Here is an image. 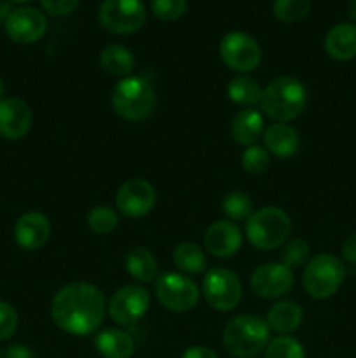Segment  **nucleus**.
I'll return each instance as SVG.
<instances>
[{
    "mask_svg": "<svg viewBox=\"0 0 356 358\" xmlns=\"http://www.w3.org/2000/svg\"><path fill=\"white\" fill-rule=\"evenodd\" d=\"M342 257L346 259V262L356 266V233L346 238V241L342 243Z\"/></svg>",
    "mask_w": 356,
    "mask_h": 358,
    "instance_id": "38",
    "label": "nucleus"
},
{
    "mask_svg": "<svg viewBox=\"0 0 356 358\" xmlns=\"http://www.w3.org/2000/svg\"><path fill=\"white\" fill-rule=\"evenodd\" d=\"M94 348L103 358H131L135 341L122 329H105L94 338Z\"/></svg>",
    "mask_w": 356,
    "mask_h": 358,
    "instance_id": "22",
    "label": "nucleus"
},
{
    "mask_svg": "<svg viewBox=\"0 0 356 358\" xmlns=\"http://www.w3.org/2000/svg\"><path fill=\"white\" fill-rule=\"evenodd\" d=\"M100 65L107 73L115 77L133 76L136 66V59L133 52L122 44H108L100 52Z\"/></svg>",
    "mask_w": 356,
    "mask_h": 358,
    "instance_id": "23",
    "label": "nucleus"
},
{
    "mask_svg": "<svg viewBox=\"0 0 356 358\" xmlns=\"http://www.w3.org/2000/svg\"><path fill=\"white\" fill-rule=\"evenodd\" d=\"M292 219L279 206H264L248 217L246 238L257 250L271 252L288 241Z\"/></svg>",
    "mask_w": 356,
    "mask_h": 358,
    "instance_id": "5",
    "label": "nucleus"
},
{
    "mask_svg": "<svg viewBox=\"0 0 356 358\" xmlns=\"http://www.w3.org/2000/svg\"><path fill=\"white\" fill-rule=\"evenodd\" d=\"M241 245H243V234L237 224L230 220H216L205 233L206 250L218 259H229L236 255Z\"/></svg>",
    "mask_w": 356,
    "mask_h": 358,
    "instance_id": "17",
    "label": "nucleus"
},
{
    "mask_svg": "<svg viewBox=\"0 0 356 358\" xmlns=\"http://www.w3.org/2000/svg\"><path fill=\"white\" fill-rule=\"evenodd\" d=\"M260 105L274 122L295 121L306 110L307 90L297 77H276L264 87Z\"/></svg>",
    "mask_w": 356,
    "mask_h": 358,
    "instance_id": "2",
    "label": "nucleus"
},
{
    "mask_svg": "<svg viewBox=\"0 0 356 358\" xmlns=\"http://www.w3.org/2000/svg\"><path fill=\"white\" fill-rule=\"evenodd\" d=\"M156 90L143 76H129L119 80L112 91V108L124 121H143L156 107Z\"/></svg>",
    "mask_w": 356,
    "mask_h": 358,
    "instance_id": "4",
    "label": "nucleus"
},
{
    "mask_svg": "<svg viewBox=\"0 0 356 358\" xmlns=\"http://www.w3.org/2000/svg\"><path fill=\"white\" fill-rule=\"evenodd\" d=\"M173 262L184 275H199L206 269V255L201 247L191 241H181L173 252Z\"/></svg>",
    "mask_w": 356,
    "mask_h": 358,
    "instance_id": "26",
    "label": "nucleus"
},
{
    "mask_svg": "<svg viewBox=\"0 0 356 358\" xmlns=\"http://www.w3.org/2000/svg\"><path fill=\"white\" fill-rule=\"evenodd\" d=\"M150 308V294L138 283H129L112 294L108 301V315L121 327H133L147 315Z\"/></svg>",
    "mask_w": 356,
    "mask_h": 358,
    "instance_id": "11",
    "label": "nucleus"
},
{
    "mask_svg": "<svg viewBox=\"0 0 356 358\" xmlns=\"http://www.w3.org/2000/svg\"><path fill=\"white\" fill-rule=\"evenodd\" d=\"M222 212L225 213L230 222H241L248 220L253 213V201L250 196L243 191H230L222 199Z\"/></svg>",
    "mask_w": 356,
    "mask_h": 358,
    "instance_id": "27",
    "label": "nucleus"
},
{
    "mask_svg": "<svg viewBox=\"0 0 356 358\" xmlns=\"http://www.w3.org/2000/svg\"><path fill=\"white\" fill-rule=\"evenodd\" d=\"M79 3L80 0H40V6L44 7L45 13L56 17L68 16L79 7Z\"/></svg>",
    "mask_w": 356,
    "mask_h": 358,
    "instance_id": "35",
    "label": "nucleus"
},
{
    "mask_svg": "<svg viewBox=\"0 0 356 358\" xmlns=\"http://www.w3.org/2000/svg\"><path fill=\"white\" fill-rule=\"evenodd\" d=\"M269 163H271V156H269L267 149L262 145H257V143L246 147L243 156H241V166L250 175L264 173L267 170Z\"/></svg>",
    "mask_w": 356,
    "mask_h": 358,
    "instance_id": "32",
    "label": "nucleus"
},
{
    "mask_svg": "<svg viewBox=\"0 0 356 358\" xmlns=\"http://www.w3.org/2000/svg\"><path fill=\"white\" fill-rule=\"evenodd\" d=\"M262 93H264V90H262L260 84L248 76L234 77L227 86L229 100L243 108H255V105L262 101Z\"/></svg>",
    "mask_w": 356,
    "mask_h": 358,
    "instance_id": "25",
    "label": "nucleus"
},
{
    "mask_svg": "<svg viewBox=\"0 0 356 358\" xmlns=\"http://www.w3.org/2000/svg\"><path fill=\"white\" fill-rule=\"evenodd\" d=\"M108 313L105 294L87 282L61 287L51 301V318L59 331L72 336H89L100 329Z\"/></svg>",
    "mask_w": 356,
    "mask_h": 358,
    "instance_id": "1",
    "label": "nucleus"
},
{
    "mask_svg": "<svg viewBox=\"0 0 356 358\" xmlns=\"http://www.w3.org/2000/svg\"><path fill=\"white\" fill-rule=\"evenodd\" d=\"M304 318V311L299 303L295 301H279V303L272 304L267 311V322L269 329L281 336H290L300 327Z\"/></svg>",
    "mask_w": 356,
    "mask_h": 358,
    "instance_id": "21",
    "label": "nucleus"
},
{
    "mask_svg": "<svg viewBox=\"0 0 356 358\" xmlns=\"http://www.w3.org/2000/svg\"><path fill=\"white\" fill-rule=\"evenodd\" d=\"M51 236V222L42 212H27L14 224V240L23 250L34 252L44 247Z\"/></svg>",
    "mask_w": 356,
    "mask_h": 358,
    "instance_id": "16",
    "label": "nucleus"
},
{
    "mask_svg": "<svg viewBox=\"0 0 356 358\" xmlns=\"http://www.w3.org/2000/svg\"><path fill=\"white\" fill-rule=\"evenodd\" d=\"M325 51L337 62L356 58V24L339 23L332 27L325 37Z\"/></svg>",
    "mask_w": 356,
    "mask_h": 358,
    "instance_id": "20",
    "label": "nucleus"
},
{
    "mask_svg": "<svg viewBox=\"0 0 356 358\" xmlns=\"http://www.w3.org/2000/svg\"><path fill=\"white\" fill-rule=\"evenodd\" d=\"M3 28L10 41L17 44H34L44 37L47 20L35 7H17L3 17Z\"/></svg>",
    "mask_w": 356,
    "mask_h": 358,
    "instance_id": "13",
    "label": "nucleus"
},
{
    "mask_svg": "<svg viewBox=\"0 0 356 358\" xmlns=\"http://www.w3.org/2000/svg\"><path fill=\"white\" fill-rule=\"evenodd\" d=\"M346 278L344 262L332 254H320L304 268L302 285L313 299H328L334 296Z\"/></svg>",
    "mask_w": 356,
    "mask_h": 358,
    "instance_id": "6",
    "label": "nucleus"
},
{
    "mask_svg": "<svg viewBox=\"0 0 356 358\" xmlns=\"http://www.w3.org/2000/svg\"><path fill=\"white\" fill-rule=\"evenodd\" d=\"M87 227L96 234H108L117 227L119 212L108 205L93 206L87 213Z\"/></svg>",
    "mask_w": 356,
    "mask_h": 358,
    "instance_id": "29",
    "label": "nucleus"
},
{
    "mask_svg": "<svg viewBox=\"0 0 356 358\" xmlns=\"http://www.w3.org/2000/svg\"><path fill=\"white\" fill-rule=\"evenodd\" d=\"M300 133L288 122H274L264 131V147L276 157H293L300 149Z\"/></svg>",
    "mask_w": 356,
    "mask_h": 358,
    "instance_id": "18",
    "label": "nucleus"
},
{
    "mask_svg": "<svg viewBox=\"0 0 356 358\" xmlns=\"http://www.w3.org/2000/svg\"><path fill=\"white\" fill-rule=\"evenodd\" d=\"M9 2H14V3H24V2H30V0H9Z\"/></svg>",
    "mask_w": 356,
    "mask_h": 358,
    "instance_id": "41",
    "label": "nucleus"
},
{
    "mask_svg": "<svg viewBox=\"0 0 356 358\" xmlns=\"http://www.w3.org/2000/svg\"><path fill=\"white\" fill-rule=\"evenodd\" d=\"M100 24L115 35H131L143 27L147 10L142 0H105L98 10Z\"/></svg>",
    "mask_w": 356,
    "mask_h": 358,
    "instance_id": "8",
    "label": "nucleus"
},
{
    "mask_svg": "<svg viewBox=\"0 0 356 358\" xmlns=\"http://www.w3.org/2000/svg\"><path fill=\"white\" fill-rule=\"evenodd\" d=\"M348 14H349V17H351V20L356 23V0H349Z\"/></svg>",
    "mask_w": 356,
    "mask_h": 358,
    "instance_id": "39",
    "label": "nucleus"
},
{
    "mask_svg": "<svg viewBox=\"0 0 356 358\" xmlns=\"http://www.w3.org/2000/svg\"><path fill=\"white\" fill-rule=\"evenodd\" d=\"M264 117L257 108H241L230 121V135L239 145H255V142L264 135Z\"/></svg>",
    "mask_w": 356,
    "mask_h": 358,
    "instance_id": "19",
    "label": "nucleus"
},
{
    "mask_svg": "<svg viewBox=\"0 0 356 358\" xmlns=\"http://www.w3.org/2000/svg\"><path fill=\"white\" fill-rule=\"evenodd\" d=\"M202 296L215 311H230L243 299L239 276L227 268H212L202 280Z\"/></svg>",
    "mask_w": 356,
    "mask_h": 358,
    "instance_id": "7",
    "label": "nucleus"
},
{
    "mask_svg": "<svg viewBox=\"0 0 356 358\" xmlns=\"http://www.w3.org/2000/svg\"><path fill=\"white\" fill-rule=\"evenodd\" d=\"M156 296L166 310L187 313L199 301V289L194 280L181 273H164L156 278Z\"/></svg>",
    "mask_w": 356,
    "mask_h": 358,
    "instance_id": "9",
    "label": "nucleus"
},
{
    "mask_svg": "<svg viewBox=\"0 0 356 358\" xmlns=\"http://www.w3.org/2000/svg\"><path fill=\"white\" fill-rule=\"evenodd\" d=\"M3 94H6V84H3V79L0 77V101L3 100Z\"/></svg>",
    "mask_w": 356,
    "mask_h": 358,
    "instance_id": "40",
    "label": "nucleus"
},
{
    "mask_svg": "<svg viewBox=\"0 0 356 358\" xmlns=\"http://www.w3.org/2000/svg\"><path fill=\"white\" fill-rule=\"evenodd\" d=\"M250 287L262 299H278L293 287V271L281 262H267L251 273Z\"/></svg>",
    "mask_w": 356,
    "mask_h": 358,
    "instance_id": "14",
    "label": "nucleus"
},
{
    "mask_svg": "<svg viewBox=\"0 0 356 358\" xmlns=\"http://www.w3.org/2000/svg\"><path fill=\"white\" fill-rule=\"evenodd\" d=\"M17 311L14 310L13 304L0 301V341H7L13 338L17 329Z\"/></svg>",
    "mask_w": 356,
    "mask_h": 358,
    "instance_id": "34",
    "label": "nucleus"
},
{
    "mask_svg": "<svg viewBox=\"0 0 356 358\" xmlns=\"http://www.w3.org/2000/svg\"><path fill=\"white\" fill-rule=\"evenodd\" d=\"M0 358H34V352L27 345H10L0 352Z\"/></svg>",
    "mask_w": 356,
    "mask_h": 358,
    "instance_id": "36",
    "label": "nucleus"
},
{
    "mask_svg": "<svg viewBox=\"0 0 356 358\" xmlns=\"http://www.w3.org/2000/svg\"><path fill=\"white\" fill-rule=\"evenodd\" d=\"M152 14L164 23H173L187 13V0H152Z\"/></svg>",
    "mask_w": 356,
    "mask_h": 358,
    "instance_id": "33",
    "label": "nucleus"
},
{
    "mask_svg": "<svg viewBox=\"0 0 356 358\" xmlns=\"http://www.w3.org/2000/svg\"><path fill=\"white\" fill-rule=\"evenodd\" d=\"M126 271L140 283H149L157 278L156 255L145 247H135L126 254Z\"/></svg>",
    "mask_w": 356,
    "mask_h": 358,
    "instance_id": "24",
    "label": "nucleus"
},
{
    "mask_svg": "<svg viewBox=\"0 0 356 358\" xmlns=\"http://www.w3.org/2000/svg\"><path fill=\"white\" fill-rule=\"evenodd\" d=\"M180 358H220L216 352L208 346H188Z\"/></svg>",
    "mask_w": 356,
    "mask_h": 358,
    "instance_id": "37",
    "label": "nucleus"
},
{
    "mask_svg": "<svg viewBox=\"0 0 356 358\" xmlns=\"http://www.w3.org/2000/svg\"><path fill=\"white\" fill-rule=\"evenodd\" d=\"M223 346L236 358H253L264 352L271 339V329L257 315H237L223 329Z\"/></svg>",
    "mask_w": 356,
    "mask_h": 358,
    "instance_id": "3",
    "label": "nucleus"
},
{
    "mask_svg": "<svg viewBox=\"0 0 356 358\" xmlns=\"http://www.w3.org/2000/svg\"><path fill=\"white\" fill-rule=\"evenodd\" d=\"M31 115L30 107L21 98L9 96L0 101V136L6 140H21L30 131Z\"/></svg>",
    "mask_w": 356,
    "mask_h": 358,
    "instance_id": "15",
    "label": "nucleus"
},
{
    "mask_svg": "<svg viewBox=\"0 0 356 358\" xmlns=\"http://www.w3.org/2000/svg\"><path fill=\"white\" fill-rule=\"evenodd\" d=\"M218 52L223 65L237 73L253 72L262 62L260 45L251 35L244 31H230L223 35Z\"/></svg>",
    "mask_w": 356,
    "mask_h": 358,
    "instance_id": "10",
    "label": "nucleus"
},
{
    "mask_svg": "<svg viewBox=\"0 0 356 358\" xmlns=\"http://www.w3.org/2000/svg\"><path fill=\"white\" fill-rule=\"evenodd\" d=\"M309 243L304 241L302 238H293V240L286 241V243L283 245L281 264H285L286 268L290 269L302 268L304 264L309 262Z\"/></svg>",
    "mask_w": 356,
    "mask_h": 358,
    "instance_id": "30",
    "label": "nucleus"
},
{
    "mask_svg": "<svg viewBox=\"0 0 356 358\" xmlns=\"http://www.w3.org/2000/svg\"><path fill=\"white\" fill-rule=\"evenodd\" d=\"M157 201L156 187L145 178H129L115 194L117 212L129 219H140L152 212Z\"/></svg>",
    "mask_w": 356,
    "mask_h": 358,
    "instance_id": "12",
    "label": "nucleus"
},
{
    "mask_svg": "<svg viewBox=\"0 0 356 358\" xmlns=\"http://www.w3.org/2000/svg\"><path fill=\"white\" fill-rule=\"evenodd\" d=\"M311 10V0H274L272 14L281 23H299Z\"/></svg>",
    "mask_w": 356,
    "mask_h": 358,
    "instance_id": "28",
    "label": "nucleus"
},
{
    "mask_svg": "<svg viewBox=\"0 0 356 358\" xmlns=\"http://www.w3.org/2000/svg\"><path fill=\"white\" fill-rule=\"evenodd\" d=\"M265 358H306L300 341L292 336H279V338L269 341L265 348Z\"/></svg>",
    "mask_w": 356,
    "mask_h": 358,
    "instance_id": "31",
    "label": "nucleus"
}]
</instances>
